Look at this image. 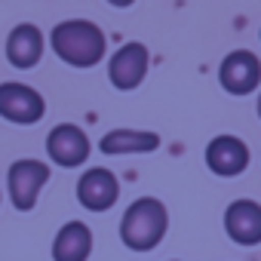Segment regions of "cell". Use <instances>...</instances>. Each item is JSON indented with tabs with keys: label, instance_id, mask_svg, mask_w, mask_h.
Returning a JSON list of instances; mask_svg holds the SVG:
<instances>
[{
	"label": "cell",
	"instance_id": "6da1fadb",
	"mask_svg": "<svg viewBox=\"0 0 261 261\" xmlns=\"http://www.w3.org/2000/svg\"><path fill=\"white\" fill-rule=\"evenodd\" d=\"M49 46L71 68H95L108 53L105 31L95 22H86V19L59 22L49 31Z\"/></svg>",
	"mask_w": 261,
	"mask_h": 261
},
{
	"label": "cell",
	"instance_id": "7a4b0ae2",
	"mask_svg": "<svg viewBox=\"0 0 261 261\" xmlns=\"http://www.w3.org/2000/svg\"><path fill=\"white\" fill-rule=\"evenodd\" d=\"M169 230V212L157 197H139L126 206L120 218V240L133 252H151Z\"/></svg>",
	"mask_w": 261,
	"mask_h": 261
},
{
	"label": "cell",
	"instance_id": "3957f363",
	"mask_svg": "<svg viewBox=\"0 0 261 261\" xmlns=\"http://www.w3.org/2000/svg\"><path fill=\"white\" fill-rule=\"evenodd\" d=\"M49 181V166L43 160H16L7 172V185H10V200L19 212H31L37 206V197L43 191V185Z\"/></svg>",
	"mask_w": 261,
	"mask_h": 261
},
{
	"label": "cell",
	"instance_id": "277c9868",
	"mask_svg": "<svg viewBox=\"0 0 261 261\" xmlns=\"http://www.w3.org/2000/svg\"><path fill=\"white\" fill-rule=\"evenodd\" d=\"M43 114H46V101L34 86L13 83V80L0 83V117L4 120L19 123V126H31Z\"/></svg>",
	"mask_w": 261,
	"mask_h": 261
},
{
	"label": "cell",
	"instance_id": "5b68a950",
	"mask_svg": "<svg viewBox=\"0 0 261 261\" xmlns=\"http://www.w3.org/2000/svg\"><path fill=\"white\" fill-rule=\"evenodd\" d=\"M218 83L230 95H249L261 86V59L249 49H233L221 59Z\"/></svg>",
	"mask_w": 261,
	"mask_h": 261
},
{
	"label": "cell",
	"instance_id": "8992f818",
	"mask_svg": "<svg viewBox=\"0 0 261 261\" xmlns=\"http://www.w3.org/2000/svg\"><path fill=\"white\" fill-rule=\"evenodd\" d=\"M148 65H151V56H148V46L133 40L120 46L111 62H108V77H111V86L120 89V92H129L142 86V80L148 77Z\"/></svg>",
	"mask_w": 261,
	"mask_h": 261
},
{
	"label": "cell",
	"instance_id": "52a82bcc",
	"mask_svg": "<svg viewBox=\"0 0 261 261\" xmlns=\"http://www.w3.org/2000/svg\"><path fill=\"white\" fill-rule=\"evenodd\" d=\"M89 151H92L89 136L74 123H59V126L49 129V136H46V154H49V160L56 166H65V169L83 166Z\"/></svg>",
	"mask_w": 261,
	"mask_h": 261
},
{
	"label": "cell",
	"instance_id": "ba28073f",
	"mask_svg": "<svg viewBox=\"0 0 261 261\" xmlns=\"http://www.w3.org/2000/svg\"><path fill=\"white\" fill-rule=\"evenodd\" d=\"M120 200V181L111 169H86L77 181V203L89 212H108Z\"/></svg>",
	"mask_w": 261,
	"mask_h": 261
},
{
	"label": "cell",
	"instance_id": "9c48e42d",
	"mask_svg": "<svg viewBox=\"0 0 261 261\" xmlns=\"http://www.w3.org/2000/svg\"><path fill=\"white\" fill-rule=\"evenodd\" d=\"M206 166L221 178H237L249 166V148L237 136H215L206 145Z\"/></svg>",
	"mask_w": 261,
	"mask_h": 261
},
{
	"label": "cell",
	"instance_id": "30bf717a",
	"mask_svg": "<svg viewBox=\"0 0 261 261\" xmlns=\"http://www.w3.org/2000/svg\"><path fill=\"white\" fill-rule=\"evenodd\" d=\"M224 233L237 246H258L261 243V203L233 200L224 209Z\"/></svg>",
	"mask_w": 261,
	"mask_h": 261
},
{
	"label": "cell",
	"instance_id": "8fae6325",
	"mask_svg": "<svg viewBox=\"0 0 261 261\" xmlns=\"http://www.w3.org/2000/svg\"><path fill=\"white\" fill-rule=\"evenodd\" d=\"M43 49H46L43 31L37 25H31V22L16 25L10 31V37H7V59H10L13 68H22V71L34 68L43 59Z\"/></svg>",
	"mask_w": 261,
	"mask_h": 261
},
{
	"label": "cell",
	"instance_id": "7c38bea8",
	"mask_svg": "<svg viewBox=\"0 0 261 261\" xmlns=\"http://www.w3.org/2000/svg\"><path fill=\"white\" fill-rule=\"evenodd\" d=\"M92 255V230L83 221H68L53 240V261H86Z\"/></svg>",
	"mask_w": 261,
	"mask_h": 261
},
{
	"label": "cell",
	"instance_id": "4fadbf2b",
	"mask_svg": "<svg viewBox=\"0 0 261 261\" xmlns=\"http://www.w3.org/2000/svg\"><path fill=\"white\" fill-rule=\"evenodd\" d=\"M160 148L157 133H145V129H111L101 136L98 151L101 154H151Z\"/></svg>",
	"mask_w": 261,
	"mask_h": 261
},
{
	"label": "cell",
	"instance_id": "5bb4252c",
	"mask_svg": "<svg viewBox=\"0 0 261 261\" xmlns=\"http://www.w3.org/2000/svg\"><path fill=\"white\" fill-rule=\"evenodd\" d=\"M108 4H111V7H120V10H123V7H133L136 0H108Z\"/></svg>",
	"mask_w": 261,
	"mask_h": 261
},
{
	"label": "cell",
	"instance_id": "9a60e30c",
	"mask_svg": "<svg viewBox=\"0 0 261 261\" xmlns=\"http://www.w3.org/2000/svg\"><path fill=\"white\" fill-rule=\"evenodd\" d=\"M258 117H261V92H258Z\"/></svg>",
	"mask_w": 261,
	"mask_h": 261
}]
</instances>
